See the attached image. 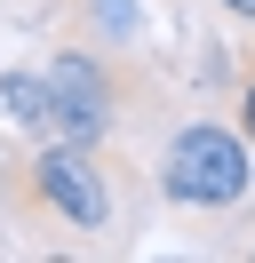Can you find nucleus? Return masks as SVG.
Instances as JSON below:
<instances>
[{"instance_id": "obj_1", "label": "nucleus", "mask_w": 255, "mask_h": 263, "mask_svg": "<svg viewBox=\"0 0 255 263\" xmlns=\"http://www.w3.org/2000/svg\"><path fill=\"white\" fill-rule=\"evenodd\" d=\"M0 215L8 231H48L56 247H104V231L120 223V192L104 152L32 136L24 152L0 144Z\"/></svg>"}, {"instance_id": "obj_2", "label": "nucleus", "mask_w": 255, "mask_h": 263, "mask_svg": "<svg viewBox=\"0 0 255 263\" xmlns=\"http://www.w3.org/2000/svg\"><path fill=\"white\" fill-rule=\"evenodd\" d=\"M159 199L175 215H223L255 192V144L231 128V120H175L168 144H159Z\"/></svg>"}, {"instance_id": "obj_3", "label": "nucleus", "mask_w": 255, "mask_h": 263, "mask_svg": "<svg viewBox=\"0 0 255 263\" xmlns=\"http://www.w3.org/2000/svg\"><path fill=\"white\" fill-rule=\"evenodd\" d=\"M40 72H48V96H56V112H48V136L104 152L112 120L128 112V80H120V64H112V56H96V48H80V40H64V48L48 56Z\"/></svg>"}, {"instance_id": "obj_4", "label": "nucleus", "mask_w": 255, "mask_h": 263, "mask_svg": "<svg viewBox=\"0 0 255 263\" xmlns=\"http://www.w3.org/2000/svg\"><path fill=\"white\" fill-rule=\"evenodd\" d=\"M0 112H8L24 136H48V112H56L48 72H40V64H8V72H0Z\"/></svg>"}, {"instance_id": "obj_5", "label": "nucleus", "mask_w": 255, "mask_h": 263, "mask_svg": "<svg viewBox=\"0 0 255 263\" xmlns=\"http://www.w3.org/2000/svg\"><path fill=\"white\" fill-rule=\"evenodd\" d=\"M239 136L255 144V64H247V80H239Z\"/></svg>"}, {"instance_id": "obj_6", "label": "nucleus", "mask_w": 255, "mask_h": 263, "mask_svg": "<svg viewBox=\"0 0 255 263\" xmlns=\"http://www.w3.org/2000/svg\"><path fill=\"white\" fill-rule=\"evenodd\" d=\"M215 8H223L231 24H255V0H215Z\"/></svg>"}]
</instances>
